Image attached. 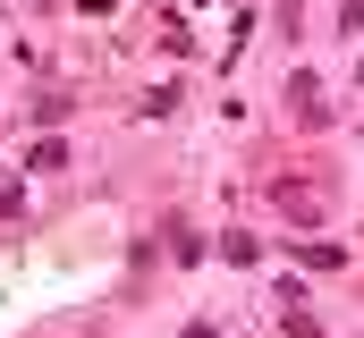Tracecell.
<instances>
[{"label":"cell","instance_id":"obj_1","mask_svg":"<svg viewBox=\"0 0 364 338\" xmlns=\"http://www.w3.org/2000/svg\"><path fill=\"white\" fill-rule=\"evenodd\" d=\"M279 212H288V220H305V229H314V220H322V212H331V186H314V178H279Z\"/></svg>","mask_w":364,"mask_h":338},{"label":"cell","instance_id":"obj_2","mask_svg":"<svg viewBox=\"0 0 364 338\" xmlns=\"http://www.w3.org/2000/svg\"><path fill=\"white\" fill-rule=\"evenodd\" d=\"M288 110H296V119H305V127H322V119H331V110H322V84L305 77V68H296V77H288Z\"/></svg>","mask_w":364,"mask_h":338},{"label":"cell","instance_id":"obj_3","mask_svg":"<svg viewBox=\"0 0 364 338\" xmlns=\"http://www.w3.org/2000/svg\"><path fill=\"white\" fill-rule=\"evenodd\" d=\"M279 330H288V338H322V322H314V313L288 296V305H279Z\"/></svg>","mask_w":364,"mask_h":338}]
</instances>
